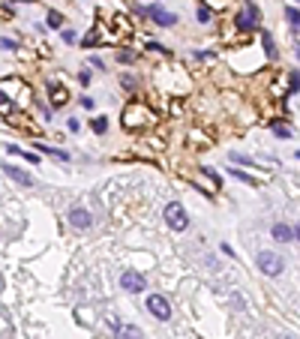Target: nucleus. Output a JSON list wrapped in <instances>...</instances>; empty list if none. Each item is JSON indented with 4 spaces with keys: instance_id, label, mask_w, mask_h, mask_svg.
<instances>
[{
    "instance_id": "9",
    "label": "nucleus",
    "mask_w": 300,
    "mask_h": 339,
    "mask_svg": "<svg viewBox=\"0 0 300 339\" xmlns=\"http://www.w3.org/2000/svg\"><path fill=\"white\" fill-rule=\"evenodd\" d=\"M3 174H6L9 180H15V183H21V186H34V177H30V174H24V171H21V168H15V165H9V162L3 165Z\"/></svg>"
},
{
    "instance_id": "27",
    "label": "nucleus",
    "mask_w": 300,
    "mask_h": 339,
    "mask_svg": "<svg viewBox=\"0 0 300 339\" xmlns=\"http://www.w3.org/2000/svg\"><path fill=\"white\" fill-rule=\"evenodd\" d=\"M297 57H300V51H297Z\"/></svg>"
},
{
    "instance_id": "20",
    "label": "nucleus",
    "mask_w": 300,
    "mask_h": 339,
    "mask_svg": "<svg viewBox=\"0 0 300 339\" xmlns=\"http://www.w3.org/2000/svg\"><path fill=\"white\" fill-rule=\"evenodd\" d=\"M231 174H234V177H240V180H246V183H255V180H252L246 171H240V168H231Z\"/></svg>"
},
{
    "instance_id": "22",
    "label": "nucleus",
    "mask_w": 300,
    "mask_h": 339,
    "mask_svg": "<svg viewBox=\"0 0 300 339\" xmlns=\"http://www.w3.org/2000/svg\"><path fill=\"white\" fill-rule=\"evenodd\" d=\"M273 132L279 138H288V129H285V126H276V123H273Z\"/></svg>"
},
{
    "instance_id": "15",
    "label": "nucleus",
    "mask_w": 300,
    "mask_h": 339,
    "mask_svg": "<svg viewBox=\"0 0 300 339\" xmlns=\"http://www.w3.org/2000/svg\"><path fill=\"white\" fill-rule=\"evenodd\" d=\"M285 18H288L294 27H300V12H297V9H285Z\"/></svg>"
},
{
    "instance_id": "3",
    "label": "nucleus",
    "mask_w": 300,
    "mask_h": 339,
    "mask_svg": "<svg viewBox=\"0 0 300 339\" xmlns=\"http://www.w3.org/2000/svg\"><path fill=\"white\" fill-rule=\"evenodd\" d=\"M255 264H258V267H261V273H267V276H279V273H282V267H285V261H282L276 252H258Z\"/></svg>"
},
{
    "instance_id": "6",
    "label": "nucleus",
    "mask_w": 300,
    "mask_h": 339,
    "mask_svg": "<svg viewBox=\"0 0 300 339\" xmlns=\"http://www.w3.org/2000/svg\"><path fill=\"white\" fill-rule=\"evenodd\" d=\"M120 285H123V291H144V285H147V282H144V276H141V273H135V270H123L120 273Z\"/></svg>"
},
{
    "instance_id": "7",
    "label": "nucleus",
    "mask_w": 300,
    "mask_h": 339,
    "mask_svg": "<svg viewBox=\"0 0 300 339\" xmlns=\"http://www.w3.org/2000/svg\"><path fill=\"white\" fill-rule=\"evenodd\" d=\"M147 15H150L156 24H162V27H171V24L177 21V15H174V12H168V9H162V6H150V9H147Z\"/></svg>"
},
{
    "instance_id": "5",
    "label": "nucleus",
    "mask_w": 300,
    "mask_h": 339,
    "mask_svg": "<svg viewBox=\"0 0 300 339\" xmlns=\"http://www.w3.org/2000/svg\"><path fill=\"white\" fill-rule=\"evenodd\" d=\"M147 309H150L159 321H168V318H171V306H168V300L162 294H150V297H147Z\"/></svg>"
},
{
    "instance_id": "8",
    "label": "nucleus",
    "mask_w": 300,
    "mask_h": 339,
    "mask_svg": "<svg viewBox=\"0 0 300 339\" xmlns=\"http://www.w3.org/2000/svg\"><path fill=\"white\" fill-rule=\"evenodd\" d=\"M69 222H72L75 228H90V225H93V216H90L87 210H81V207H72V210H69Z\"/></svg>"
},
{
    "instance_id": "12",
    "label": "nucleus",
    "mask_w": 300,
    "mask_h": 339,
    "mask_svg": "<svg viewBox=\"0 0 300 339\" xmlns=\"http://www.w3.org/2000/svg\"><path fill=\"white\" fill-rule=\"evenodd\" d=\"M48 93H51V105H54V108H60V105H66L69 93H66V90H63V87H57V84H51V87H48Z\"/></svg>"
},
{
    "instance_id": "24",
    "label": "nucleus",
    "mask_w": 300,
    "mask_h": 339,
    "mask_svg": "<svg viewBox=\"0 0 300 339\" xmlns=\"http://www.w3.org/2000/svg\"><path fill=\"white\" fill-rule=\"evenodd\" d=\"M66 126H69V132H78V120L72 117V120H66Z\"/></svg>"
},
{
    "instance_id": "18",
    "label": "nucleus",
    "mask_w": 300,
    "mask_h": 339,
    "mask_svg": "<svg viewBox=\"0 0 300 339\" xmlns=\"http://www.w3.org/2000/svg\"><path fill=\"white\" fill-rule=\"evenodd\" d=\"M48 27H60V12H48Z\"/></svg>"
},
{
    "instance_id": "11",
    "label": "nucleus",
    "mask_w": 300,
    "mask_h": 339,
    "mask_svg": "<svg viewBox=\"0 0 300 339\" xmlns=\"http://www.w3.org/2000/svg\"><path fill=\"white\" fill-rule=\"evenodd\" d=\"M114 339H144V333H141V327H135V324H120V327L114 330Z\"/></svg>"
},
{
    "instance_id": "14",
    "label": "nucleus",
    "mask_w": 300,
    "mask_h": 339,
    "mask_svg": "<svg viewBox=\"0 0 300 339\" xmlns=\"http://www.w3.org/2000/svg\"><path fill=\"white\" fill-rule=\"evenodd\" d=\"M42 153H51V156H57V159H69V153L66 150H57V147H48V144H36Z\"/></svg>"
},
{
    "instance_id": "23",
    "label": "nucleus",
    "mask_w": 300,
    "mask_h": 339,
    "mask_svg": "<svg viewBox=\"0 0 300 339\" xmlns=\"http://www.w3.org/2000/svg\"><path fill=\"white\" fill-rule=\"evenodd\" d=\"M78 81H81V84H84V87H87V84H90V72H87V69H84V72H81V75H78Z\"/></svg>"
},
{
    "instance_id": "10",
    "label": "nucleus",
    "mask_w": 300,
    "mask_h": 339,
    "mask_svg": "<svg viewBox=\"0 0 300 339\" xmlns=\"http://www.w3.org/2000/svg\"><path fill=\"white\" fill-rule=\"evenodd\" d=\"M270 234H273V240H279V243H291V240L297 238V234H294V228H288V225H282V222H276Z\"/></svg>"
},
{
    "instance_id": "2",
    "label": "nucleus",
    "mask_w": 300,
    "mask_h": 339,
    "mask_svg": "<svg viewBox=\"0 0 300 339\" xmlns=\"http://www.w3.org/2000/svg\"><path fill=\"white\" fill-rule=\"evenodd\" d=\"M162 216H165L168 228H174V231H186V228H189V219H186V210H183V207H180L177 201H171V204H168V207H165V213H162Z\"/></svg>"
},
{
    "instance_id": "1",
    "label": "nucleus",
    "mask_w": 300,
    "mask_h": 339,
    "mask_svg": "<svg viewBox=\"0 0 300 339\" xmlns=\"http://www.w3.org/2000/svg\"><path fill=\"white\" fill-rule=\"evenodd\" d=\"M150 123H156V114L144 102H132L123 108V126L126 129H147Z\"/></svg>"
},
{
    "instance_id": "25",
    "label": "nucleus",
    "mask_w": 300,
    "mask_h": 339,
    "mask_svg": "<svg viewBox=\"0 0 300 339\" xmlns=\"http://www.w3.org/2000/svg\"><path fill=\"white\" fill-rule=\"evenodd\" d=\"M21 156H24L27 162H39V156H36V153H24V150H21Z\"/></svg>"
},
{
    "instance_id": "26",
    "label": "nucleus",
    "mask_w": 300,
    "mask_h": 339,
    "mask_svg": "<svg viewBox=\"0 0 300 339\" xmlns=\"http://www.w3.org/2000/svg\"><path fill=\"white\" fill-rule=\"evenodd\" d=\"M294 234H297V238H300V225H297V228H294Z\"/></svg>"
},
{
    "instance_id": "17",
    "label": "nucleus",
    "mask_w": 300,
    "mask_h": 339,
    "mask_svg": "<svg viewBox=\"0 0 300 339\" xmlns=\"http://www.w3.org/2000/svg\"><path fill=\"white\" fill-rule=\"evenodd\" d=\"M210 18H213V12H210L207 6H201V9H198V21H201V24H207Z\"/></svg>"
},
{
    "instance_id": "21",
    "label": "nucleus",
    "mask_w": 300,
    "mask_h": 339,
    "mask_svg": "<svg viewBox=\"0 0 300 339\" xmlns=\"http://www.w3.org/2000/svg\"><path fill=\"white\" fill-rule=\"evenodd\" d=\"M3 48H6V51H15V48H18V45H15V42H12V39H9V36H3Z\"/></svg>"
},
{
    "instance_id": "19",
    "label": "nucleus",
    "mask_w": 300,
    "mask_h": 339,
    "mask_svg": "<svg viewBox=\"0 0 300 339\" xmlns=\"http://www.w3.org/2000/svg\"><path fill=\"white\" fill-rule=\"evenodd\" d=\"M117 60H120V63H129V60H135V51H120Z\"/></svg>"
},
{
    "instance_id": "4",
    "label": "nucleus",
    "mask_w": 300,
    "mask_h": 339,
    "mask_svg": "<svg viewBox=\"0 0 300 339\" xmlns=\"http://www.w3.org/2000/svg\"><path fill=\"white\" fill-rule=\"evenodd\" d=\"M258 18H261L258 6H255V3H246V9L234 18V24H237V30H252V27L258 24Z\"/></svg>"
},
{
    "instance_id": "13",
    "label": "nucleus",
    "mask_w": 300,
    "mask_h": 339,
    "mask_svg": "<svg viewBox=\"0 0 300 339\" xmlns=\"http://www.w3.org/2000/svg\"><path fill=\"white\" fill-rule=\"evenodd\" d=\"M90 129H93L96 135H102V132L108 129V117H93V120H90Z\"/></svg>"
},
{
    "instance_id": "16",
    "label": "nucleus",
    "mask_w": 300,
    "mask_h": 339,
    "mask_svg": "<svg viewBox=\"0 0 300 339\" xmlns=\"http://www.w3.org/2000/svg\"><path fill=\"white\" fill-rule=\"evenodd\" d=\"M264 39V48H267V57H276V48H273V39H270V33L261 36Z\"/></svg>"
}]
</instances>
